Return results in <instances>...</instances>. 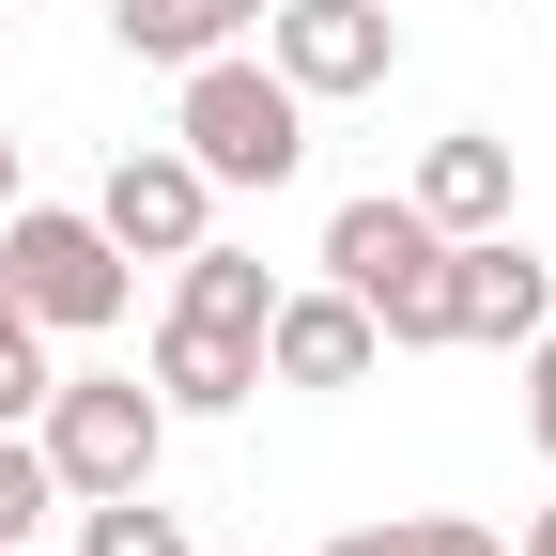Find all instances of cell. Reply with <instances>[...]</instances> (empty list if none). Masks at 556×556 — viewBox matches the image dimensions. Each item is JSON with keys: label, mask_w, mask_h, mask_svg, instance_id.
<instances>
[{"label": "cell", "mask_w": 556, "mask_h": 556, "mask_svg": "<svg viewBox=\"0 0 556 556\" xmlns=\"http://www.w3.org/2000/svg\"><path fill=\"white\" fill-rule=\"evenodd\" d=\"M325 278L371 309L387 356H433L448 340V232L417 217V201H340L325 217Z\"/></svg>", "instance_id": "7a4b0ae2"}, {"label": "cell", "mask_w": 556, "mask_h": 556, "mask_svg": "<svg viewBox=\"0 0 556 556\" xmlns=\"http://www.w3.org/2000/svg\"><path fill=\"white\" fill-rule=\"evenodd\" d=\"M78 556H186V510H155V479L139 495H78Z\"/></svg>", "instance_id": "5bb4252c"}, {"label": "cell", "mask_w": 556, "mask_h": 556, "mask_svg": "<svg viewBox=\"0 0 556 556\" xmlns=\"http://www.w3.org/2000/svg\"><path fill=\"white\" fill-rule=\"evenodd\" d=\"M16 556H31V541H16Z\"/></svg>", "instance_id": "7402d4cb"}, {"label": "cell", "mask_w": 556, "mask_h": 556, "mask_svg": "<svg viewBox=\"0 0 556 556\" xmlns=\"http://www.w3.org/2000/svg\"><path fill=\"white\" fill-rule=\"evenodd\" d=\"M93 232H109L124 263H186L201 232H217V186H201V170L170 155V139H139V155L93 186Z\"/></svg>", "instance_id": "8992f818"}, {"label": "cell", "mask_w": 556, "mask_h": 556, "mask_svg": "<svg viewBox=\"0 0 556 556\" xmlns=\"http://www.w3.org/2000/svg\"><path fill=\"white\" fill-rule=\"evenodd\" d=\"M526 556H556V495H541V510H526Z\"/></svg>", "instance_id": "ac0fdd59"}, {"label": "cell", "mask_w": 556, "mask_h": 556, "mask_svg": "<svg viewBox=\"0 0 556 556\" xmlns=\"http://www.w3.org/2000/svg\"><path fill=\"white\" fill-rule=\"evenodd\" d=\"M109 31H124V62H217V47H248L263 31V0H109Z\"/></svg>", "instance_id": "8fae6325"}, {"label": "cell", "mask_w": 556, "mask_h": 556, "mask_svg": "<svg viewBox=\"0 0 556 556\" xmlns=\"http://www.w3.org/2000/svg\"><path fill=\"white\" fill-rule=\"evenodd\" d=\"M47 510H62V479H47V448H31V433H0V556H16V541H31Z\"/></svg>", "instance_id": "2e32d148"}, {"label": "cell", "mask_w": 556, "mask_h": 556, "mask_svg": "<svg viewBox=\"0 0 556 556\" xmlns=\"http://www.w3.org/2000/svg\"><path fill=\"white\" fill-rule=\"evenodd\" d=\"M526 433H541V464H556V325L526 340Z\"/></svg>", "instance_id": "e0dca14e"}, {"label": "cell", "mask_w": 556, "mask_h": 556, "mask_svg": "<svg viewBox=\"0 0 556 556\" xmlns=\"http://www.w3.org/2000/svg\"><path fill=\"white\" fill-rule=\"evenodd\" d=\"M371 309L340 294V278H309V294H278L263 309V387H371Z\"/></svg>", "instance_id": "ba28073f"}, {"label": "cell", "mask_w": 556, "mask_h": 556, "mask_svg": "<svg viewBox=\"0 0 556 556\" xmlns=\"http://www.w3.org/2000/svg\"><path fill=\"white\" fill-rule=\"evenodd\" d=\"M556 325V263L526 248V232H448V340H526Z\"/></svg>", "instance_id": "52a82bcc"}, {"label": "cell", "mask_w": 556, "mask_h": 556, "mask_svg": "<svg viewBox=\"0 0 556 556\" xmlns=\"http://www.w3.org/2000/svg\"><path fill=\"white\" fill-rule=\"evenodd\" d=\"M0 309H16V294H0Z\"/></svg>", "instance_id": "44dd1931"}, {"label": "cell", "mask_w": 556, "mask_h": 556, "mask_svg": "<svg viewBox=\"0 0 556 556\" xmlns=\"http://www.w3.org/2000/svg\"><path fill=\"white\" fill-rule=\"evenodd\" d=\"M16 201H31V186H16V139H0V217H16Z\"/></svg>", "instance_id": "d6986e66"}, {"label": "cell", "mask_w": 556, "mask_h": 556, "mask_svg": "<svg viewBox=\"0 0 556 556\" xmlns=\"http://www.w3.org/2000/svg\"><path fill=\"white\" fill-rule=\"evenodd\" d=\"M170 309H186V325H232V340H263V309H278V278H263L248 248H217V232H201V248L170 263Z\"/></svg>", "instance_id": "7c38bea8"}, {"label": "cell", "mask_w": 556, "mask_h": 556, "mask_svg": "<svg viewBox=\"0 0 556 556\" xmlns=\"http://www.w3.org/2000/svg\"><path fill=\"white\" fill-rule=\"evenodd\" d=\"M170 155L201 186H294L309 170V93L278 78V62L217 47V62H186V109H170Z\"/></svg>", "instance_id": "6da1fadb"}, {"label": "cell", "mask_w": 556, "mask_h": 556, "mask_svg": "<svg viewBox=\"0 0 556 556\" xmlns=\"http://www.w3.org/2000/svg\"><path fill=\"white\" fill-rule=\"evenodd\" d=\"M0 16H16V0H0Z\"/></svg>", "instance_id": "ffe728a7"}, {"label": "cell", "mask_w": 556, "mask_h": 556, "mask_svg": "<svg viewBox=\"0 0 556 556\" xmlns=\"http://www.w3.org/2000/svg\"><path fill=\"white\" fill-rule=\"evenodd\" d=\"M402 201H417L433 232H510V139H495V124H448Z\"/></svg>", "instance_id": "9c48e42d"}, {"label": "cell", "mask_w": 556, "mask_h": 556, "mask_svg": "<svg viewBox=\"0 0 556 556\" xmlns=\"http://www.w3.org/2000/svg\"><path fill=\"white\" fill-rule=\"evenodd\" d=\"M325 556H510V541L464 526V510H387V526H340Z\"/></svg>", "instance_id": "4fadbf2b"}, {"label": "cell", "mask_w": 556, "mask_h": 556, "mask_svg": "<svg viewBox=\"0 0 556 556\" xmlns=\"http://www.w3.org/2000/svg\"><path fill=\"white\" fill-rule=\"evenodd\" d=\"M155 402L170 417H232V402H263V340H232V325H155Z\"/></svg>", "instance_id": "30bf717a"}, {"label": "cell", "mask_w": 556, "mask_h": 556, "mask_svg": "<svg viewBox=\"0 0 556 556\" xmlns=\"http://www.w3.org/2000/svg\"><path fill=\"white\" fill-rule=\"evenodd\" d=\"M47 371H62V356H47V325H31V309H0V433H31Z\"/></svg>", "instance_id": "9a60e30c"}, {"label": "cell", "mask_w": 556, "mask_h": 556, "mask_svg": "<svg viewBox=\"0 0 556 556\" xmlns=\"http://www.w3.org/2000/svg\"><path fill=\"white\" fill-rule=\"evenodd\" d=\"M263 62L309 109L325 93H387L402 78V16H387V0H263Z\"/></svg>", "instance_id": "5b68a950"}, {"label": "cell", "mask_w": 556, "mask_h": 556, "mask_svg": "<svg viewBox=\"0 0 556 556\" xmlns=\"http://www.w3.org/2000/svg\"><path fill=\"white\" fill-rule=\"evenodd\" d=\"M31 448H47L62 495H139V479H155V448H170V402L139 387V371H47Z\"/></svg>", "instance_id": "3957f363"}, {"label": "cell", "mask_w": 556, "mask_h": 556, "mask_svg": "<svg viewBox=\"0 0 556 556\" xmlns=\"http://www.w3.org/2000/svg\"><path fill=\"white\" fill-rule=\"evenodd\" d=\"M0 294H16L47 340H93V325H124V248L93 232V201H16L0 217Z\"/></svg>", "instance_id": "277c9868"}]
</instances>
